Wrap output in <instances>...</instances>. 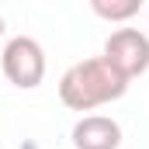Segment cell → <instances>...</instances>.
<instances>
[{"mask_svg":"<svg viewBox=\"0 0 149 149\" xmlns=\"http://www.w3.org/2000/svg\"><path fill=\"white\" fill-rule=\"evenodd\" d=\"M128 90V80L111 70L104 63V56H90V59H80L73 63L66 73L59 76V101L70 108V111H94V108H104L118 97H125Z\"/></svg>","mask_w":149,"mask_h":149,"instance_id":"obj_1","label":"cell"},{"mask_svg":"<svg viewBox=\"0 0 149 149\" xmlns=\"http://www.w3.org/2000/svg\"><path fill=\"white\" fill-rule=\"evenodd\" d=\"M104 63L118 70L128 83L149 70V35L139 28H114L104 42Z\"/></svg>","mask_w":149,"mask_h":149,"instance_id":"obj_3","label":"cell"},{"mask_svg":"<svg viewBox=\"0 0 149 149\" xmlns=\"http://www.w3.org/2000/svg\"><path fill=\"white\" fill-rule=\"evenodd\" d=\"M73 149H118L121 146V125L108 114H83L70 132Z\"/></svg>","mask_w":149,"mask_h":149,"instance_id":"obj_4","label":"cell"},{"mask_svg":"<svg viewBox=\"0 0 149 149\" xmlns=\"http://www.w3.org/2000/svg\"><path fill=\"white\" fill-rule=\"evenodd\" d=\"M90 10L111 24H125L142 10V0H90Z\"/></svg>","mask_w":149,"mask_h":149,"instance_id":"obj_5","label":"cell"},{"mask_svg":"<svg viewBox=\"0 0 149 149\" xmlns=\"http://www.w3.org/2000/svg\"><path fill=\"white\" fill-rule=\"evenodd\" d=\"M3 31H7V21H3V14H0V38H3Z\"/></svg>","mask_w":149,"mask_h":149,"instance_id":"obj_6","label":"cell"},{"mask_svg":"<svg viewBox=\"0 0 149 149\" xmlns=\"http://www.w3.org/2000/svg\"><path fill=\"white\" fill-rule=\"evenodd\" d=\"M0 70H3V76L14 87L35 90L38 83L45 80V49L31 35L7 38L3 42V52H0Z\"/></svg>","mask_w":149,"mask_h":149,"instance_id":"obj_2","label":"cell"}]
</instances>
